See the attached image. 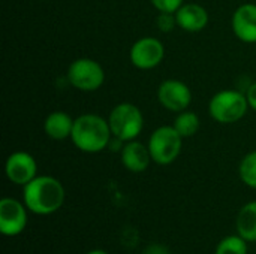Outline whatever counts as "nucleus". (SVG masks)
Returning a JSON list of instances; mask_svg holds the SVG:
<instances>
[{"label": "nucleus", "mask_w": 256, "mask_h": 254, "mask_svg": "<svg viewBox=\"0 0 256 254\" xmlns=\"http://www.w3.org/2000/svg\"><path fill=\"white\" fill-rule=\"evenodd\" d=\"M74 118L63 112V111H54L51 112L45 121H44V132L48 138L54 141H63L66 138H70L72 129H74Z\"/></svg>", "instance_id": "obj_14"}, {"label": "nucleus", "mask_w": 256, "mask_h": 254, "mask_svg": "<svg viewBox=\"0 0 256 254\" xmlns=\"http://www.w3.org/2000/svg\"><path fill=\"white\" fill-rule=\"evenodd\" d=\"M148 150L156 165L168 166L174 163L183 148V138L174 126H160L148 138Z\"/></svg>", "instance_id": "obj_5"}, {"label": "nucleus", "mask_w": 256, "mask_h": 254, "mask_svg": "<svg viewBox=\"0 0 256 254\" xmlns=\"http://www.w3.org/2000/svg\"><path fill=\"white\" fill-rule=\"evenodd\" d=\"M236 231L248 243H256V201L240 208L236 219Z\"/></svg>", "instance_id": "obj_15"}, {"label": "nucleus", "mask_w": 256, "mask_h": 254, "mask_svg": "<svg viewBox=\"0 0 256 254\" xmlns=\"http://www.w3.org/2000/svg\"><path fill=\"white\" fill-rule=\"evenodd\" d=\"M158 100L165 109L182 112L192 103V91L189 85L180 79H165L158 88Z\"/></svg>", "instance_id": "obj_9"}, {"label": "nucleus", "mask_w": 256, "mask_h": 254, "mask_svg": "<svg viewBox=\"0 0 256 254\" xmlns=\"http://www.w3.org/2000/svg\"><path fill=\"white\" fill-rule=\"evenodd\" d=\"M246 97H248L249 108H252L254 111H256V82H254V84L248 88Z\"/></svg>", "instance_id": "obj_22"}, {"label": "nucleus", "mask_w": 256, "mask_h": 254, "mask_svg": "<svg viewBox=\"0 0 256 254\" xmlns=\"http://www.w3.org/2000/svg\"><path fill=\"white\" fill-rule=\"evenodd\" d=\"M234 34L244 43H256V4L243 3L240 4L231 19Z\"/></svg>", "instance_id": "obj_11"}, {"label": "nucleus", "mask_w": 256, "mask_h": 254, "mask_svg": "<svg viewBox=\"0 0 256 254\" xmlns=\"http://www.w3.org/2000/svg\"><path fill=\"white\" fill-rule=\"evenodd\" d=\"M70 139L80 151L94 154L110 147L112 133L108 120L96 114H84L75 118Z\"/></svg>", "instance_id": "obj_2"}, {"label": "nucleus", "mask_w": 256, "mask_h": 254, "mask_svg": "<svg viewBox=\"0 0 256 254\" xmlns=\"http://www.w3.org/2000/svg\"><path fill=\"white\" fill-rule=\"evenodd\" d=\"M249 109L246 93L237 90H222L208 102L210 117L220 124H234L240 121Z\"/></svg>", "instance_id": "obj_4"}, {"label": "nucleus", "mask_w": 256, "mask_h": 254, "mask_svg": "<svg viewBox=\"0 0 256 254\" xmlns=\"http://www.w3.org/2000/svg\"><path fill=\"white\" fill-rule=\"evenodd\" d=\"M200 127H201V120L192 111H182L176 117L174 129L182 135V138H190L196 135Z\"/></svg>", "instance_id": "obj_16"}, {"label": "nucleus", "mask_w": 256, "mask_h": 254, "mask_svg": "<svg viewBox=\"0 0 256 254\" xmlns=\"http://www.w3.org/2000/svg\"><path fill=\"white\" fill-rule=\"evenodd\" d=\"M150 3L159 12H172V13H176L180 9V6L184 3V0H150Z\"/></svg>", "instance_id": "obj_20"}, {"label": "nucleus", "mask_w": 256, "mask_h": 254, "mask_svg": "<svg viewBox=\"0 0 256 254\" xmlns=\"http://www.w3.org/2000/svg\"><path fill=\"white\" fill-rule=\"evenodd\" d=\"M120 159H122L123 166L129 172H134V174L144 172L153 162L148 145H144L142 142L136 139L124 142V145L120 150Z\"/></svg>", "instance_id": "obj_12"}, {"label": "nucleus", "mask_w": 256, "mask_h": 254, "mask_svg": "<svg viewBox=\"0 0 256 254\" xmlns=\"http://www.w3.org/2000/svg\"><path fill=\"white\" fill-rule=\"evenodd\" d=\"M176 16L178 27L189 33L201 31L208 24V12L200 3H183Z\"/></svg>", "instance_id": "obj_13"}, {"label": "nucleus", "mask_w": 256, "mask_h": 254, "mask_svg": "<svg viewBox=\"0 0 256 254\" xmlns=\"http://www.w3.org/2000/svg\"><path fill=\"white\" fill-rule=\"evenodd\" d=\"M87 254H108L105 250H100V249H96V250H92V252H88Z\"/></svg>", "instance_id": "obj_23"}, {"label": "nucleus", "mask_w": 256, "mask_h": 254, "mask_svg": "<svg viewBox=\"0 0 256 254\" xmlns=\"http://www.w3.org/2000/svg\"><path fill=\"white\" fill-rule=\"evenodd\" d=\"M238 175L248 187L256 190V150L242 159L238 166Z\"/></svg>", "instance_id": "obj_18"}, {"label": "nucleus", "mask_w": 256, "mask_h": 254, "mask_svg": "<svg viewBox=\"0 0 256 254\" xmlns=\"http://www.w3.org/2000/svg\"><path fill=\"white\" fill-rule=\"evenodd\" d=\"M6 178L16 186H26L33 178L38 177V163L36 159L26 151L12 153L4 163Z\"/></svg>", "instance_id": "obj_10"}, {"label": "nucleus", "mask_w": 256, "mask_h": 254, "mask_svg": "<svg viewBox=\"0 0 256 254\" xmlns=\"http://www.w3.org/2000/svg\"><path fill=\"white\" fill-rule=\"evenodd\" d=\"M141 254H171L170 249L165 246V244H160V243H152L148 244Z\"/></svg>", "instance_id": "obj_21"}, {"label": "nucleus", "mask_w": 256, "mask_h": 254, "mask_svg": "<svg viewBox=\"0 0 256 254\" xmlns=\"http://www.w3.org/2000/svg\"><path fill=\"white\" fill-rule=\"evenodd\" d=\"M66 199L63 184L51 175H38L22 187V202L36 216L57 213Z\"/></svg>", "instance_id": "obj_1"}, {"label": "nucleus", "mask_w": 256, "mask_h": 254, "mask_svg": "<svg viewBox=\"0 0 256 254\" xmlns=\"http://www.w3.org/2000/svg\"><path fill=\"white\" fill-rule=\"evenodd\" d=\"M165 57V46L164 43L152 36H146L138 39L129 51L130 63L141 70L154 69L162 63Z\"/></svg>", "instance_id": "obj_7"}, {"label": "nucleus", "mask_w": 256, "mask_h": 254, "mask_svg": "<svg viewBox=\"0 0 256 254\" xmlns=\"http://www.w3.org/2000/svg\"><path fill=\"white\" fill-rule=\"evenodd\" d=\"M156 25L162 33L172 31L176 27H178L176 13H172V12H159V15L156 16Z\"/></svg>", "instance_id": "obj_19"}, {"label": "nucleus", "mask_w": 256, "mask_h": 254, "mask_svg": "<svg viewBox=\"0 0 256 254\" xmlns=\"http://www.w3.org/2000/svg\"><path fill=\"white\" fill-rule=\"evenodd\" d=\"M248 241L242 238L238 234L236 235H228L224 240L219 241L216 246L214 254H248Z\"/></svg>", "instance_id": "obj_17"}, {"label": "nucleus", "mask_w": 256, "mask_h": 254, "mask_svg": "<svg viewBox=\"0 0 256 254\" xmlns=\"http://www.w3.org/2000/svg\"><path fill=\"white\" fill-rule=\"evenodd\" d=\"M27 207L14 198L0 201V232L4 237H16L27 226Z\"/></svg>", "instance_id": "obj_8"}, {"label": "nucleus", "mask_w": 256, "mask_h": 254, "mask_svg": "<svg viewBox=\"0 0 256 254\" xmlns=\"http://www.w3.org/2000/svg\"><path fill=\"white\" fill-rule=\"evenodd\" d=\"M68 81L81 91L99 90L105 82V70L93 58L81 57L74 60L68 67Z\"/></svg>", "instance_id": "obj_6"}, {"label": "nucleus", "mask_w": 256, "mask_h": 254, "mask_svg": "<svg viewBox=\"0 0 256 254\" xmlns=\"http://www.w3.org/2000/svg\"><path fill=\"white\" fill-rule=\"evenodd\" d=\"M108 123L114 138L129 142L141 135L144 129V115L136 105L123 102L111 109Z\"/></svg>", "instance_id": "obj_3"}]
</instances>
